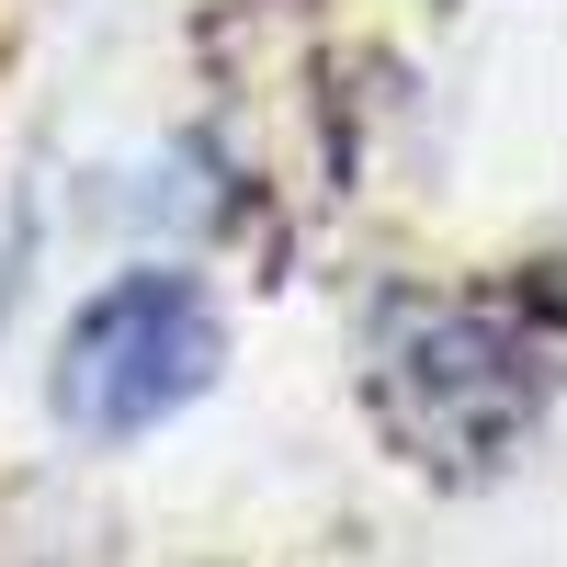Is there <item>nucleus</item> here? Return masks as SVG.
<instances>
[{"label":"nucleus","instance_id":"obj_1","mask_svg":"<svg viewBox=\"0 0 567 567\" xmlns=\"http://www.w3.org/2000/svg\"><path fill=\"white\" fill-rule=\"evenodd\" d=\"M216 374V307L194 272H114L58 341V420L80 443H136Z\"/></svg>","mask_w":567,"mask_h":567},{"label":"nucleus","instance_id":"obj_2","mask_svg":"<svg viewBox=\"0 0 567 567\" xmlns=\"http://www.w3.org/2000/svg\"><path fill=\"white\" fill-rule=\"evenodd\" d=\"M398 386H420V432H432V443H443L454 398H477V432H488V454L511 443V420L534 409V374L511 363V341H499V329H477V318H432V329L409 341Z\"/></svg>","mask_w":567,"mask_h":567}]
</instances>
